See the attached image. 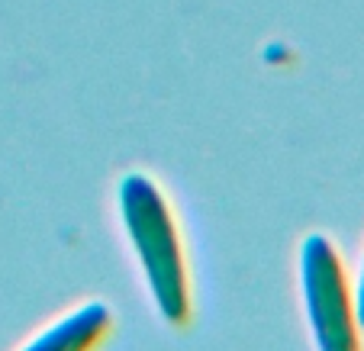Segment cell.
Segmentation results:
<instances>
[{
    "mask_svg": "<svg viewBox=\"0 0 364 351\" xmlns=\"http://www.w3.org/2000/svg\"><path fill=\"white\" fill-rule=\"evenodd\" d=\"M117 313L107 300L87 296L29 332L14 351H100L110 338Z\"/></svg>",
    "mask_w": 364,
    "mask_h": 351,
    "instance_id": "3957f363",
    "label": "cell"
},
{
    "mask_svg": "<svg viewBox=\"0 0 364 351\" xmlns=\"http://www.w3.org/2000/svg\"><path fill=\"white\" fill-rule=\"evenodd\" d=\"M348 281H351V296H355L358 323H361V329H364V245H361V255H358V264L348 274Z\"/></svg>",
    "mask_w": 364,
    "mask_h": 351,
    "instance_id": "277c9868",
    "label": "cell"
},
{
    "mask_svg": "<svg viewBox=\"0 0 364 351\" xmlns=\"http://www.w3.org/2000/svg\"><path fill=\"white\" fill-rule=\"evenodd\" d=\"M113 203L119 232L136 258L139 277L155 313L168 325H187L193 316L191 258L168 190L149 171L132 168L119 174Z\"/></svg>",
    "mask_w": 364,
    "mask_h": 351,
    "instance_id": "6da1fadb",
    "label": "cell"
},
{
    "mask_svg": "<svg viewBox=\"0 0 364 351\" xmlns=\"http://www.w3.org/2000/svg\"><path fill=\"white\" fill-rule=\"evenodd\" d=\"M296 287L316 351H364L348 268L326 232H306L296 248Z\"/></svg>",
    "mask_w": 364,
    "mask_h": 351,
    "instance_id": "7a4b0ae2",
    "label": "cell"
}]
</instances>
